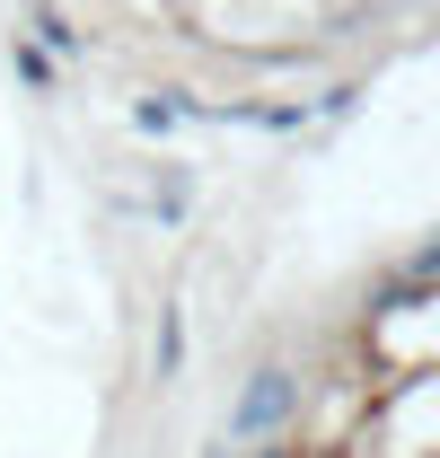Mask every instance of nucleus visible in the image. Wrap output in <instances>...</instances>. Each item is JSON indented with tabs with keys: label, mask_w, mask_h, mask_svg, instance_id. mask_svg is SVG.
<instances>
[{
	"label": "nucleus",
	"mask_w": 440,
	"mask_h": 458,
	"mask_svg": "<svg viewBox=\"0 0 440 458\" xmlns=\"http://www.w3.org/2000/svg\"><path fill=\"white\" fill-rule=\"evenodd\" d=\"M282 405H291V379H282V370H265V379L247 388V405H238V432H265Z\"/></svg>",
	"instance_id": "1"
}]
</instances>
